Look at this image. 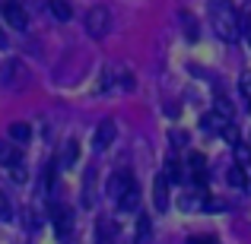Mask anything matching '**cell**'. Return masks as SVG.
Here are the masks:
<instances>
[{"instance_id":"obj_20","label":"cell","mask_w":251,"mask_h":244,"mask_svg":"<svg viewBox=\"0 0 251 244\" xmlns=\"http://www.w3.org/2000/svg\"><path fill=\"white\" fill-rule=\"evenodd\" d=\"M239 19H242V35H248V38H251V0L239 10Z\"/></svg>"},{"instance_id":"obj_7","label":"cell","mask_w":251,"mask_h":244,"mask_svg":"<svg viewBox=\"0 0 251 244\" xmlns=\"http://www.w3.org/2000/svg\"><path fill=\"white\" fill-rule=\"evenodd\" d=\"M115 133H118L115 121H102L96 127V140H92V146H96V149H108L111 143H115Z\"/></svg>"},{"instance_id":"obj_29","label":"cell","mask_w":251,"mask_h":244,"mask_svg":"<svg viewBox=\"0 0 251 244\" xmlns=\"http://www.w3.org/2000/svg\"><path fill=\"white\" fill-rule=\"evenodd\" d=\"M6 44H10V42H6V32H3V25H0V51H3Z\"/></svg>"},{"instance_id":"obj_22","label":"cell","mask_w":251,"mask_h":244,"mask_svg":"<svg viewBox=\"0 0 251 244\" xmlns=\"http://www.w3.org/2000/svg\"><path fill=\"white\" fill-rule=\"evenodd\" d=\"M235 162H239V165H248L251 162V149L245 146V143H235Z\"/></svg>"},{"instance_id":"obj_25","label":"cell","mask_w":251,"mask_h":244,"mask_svg":"<svg viewBox=\"0 0 251 244\" xmlns=\"http://www.w3.org/2000/svg\"><path fill=\"white\" fill-rule=\"evenodd\" d=\"M223 136H226L229 143H239V130H235V124H232V121H229L226 127H223Z\"/></svg>"},{"instance_id":"obj_15","label":"cell","mask_w":251,"mask_h":244,"mask_svg":"<svg viewBox=\"0 0 251 244\" xmlns=\"http://www.w3.org/2000/svg\"><path fill=\"white\" fill-rule=\"evenodd\" d=\"M166 177H169V184H181L184 171H181V165H178L175 159H169V162H166Z\"/></svg>"},{"instance_id":"obj_14","label":"cell","mask_w":251,"mask_h":244,"mask_svg":"<svg viewBox=\"0 0 251 244\" xmlns=\"http://www.w3.org/2000/svg\"><path fill=\"white\" fill-rule=\"evenodd\" d=\"M29 136H32L29 124H23V121H13V124H10V140H16V143H25Z\"/></svg>"},{"instance_id":"obj_24","label":"cell","mask_w":251,"mask_h":244,"mask_svg":"<svg viewBox=\"0 0 251 244\" xmlns=\"http://www.w3.org/2000/svg\"><path fill=\"white\" fill-rule=\"evenodd\" d=\"M239 89H242V95H245L248 105H251V73H245V76L239 80Z\"/></svg>"},{"instance_id":"obj_9","label":"cell","mask_w":251,"mask_h":244,"mask_svg":"<svg viewBox=\"0 0 251 244\" xmlns=\"http://www.w3.org/2000/svg\"><path fill=\"white\" fill-rule=\"evenodd\" d=\"M226 124H229V117H223L220 111H210V114L201 117V127L210 130V133H223V127H226Z\"/></svg>"},{"instance_id":"obj_4","label":"cell","mask_w":251,"mask_h":244,"mask_svg":"<svg viewBox=\"0 0 251 244\" xmlns=\"http://www.w3.org/2000/svg\"><path fill=\"white\" fill-rule=\"evenodd\" d=\"M51 222H54V232L61 238H67L70 228H74V209L67 206H51Z\"/></svg>"},{"instance_id":"obj_10","label":"cell","mask_w":251,"mask_h":244,"mask_svg":"<svg viewBox=\"0 0 251 244\" xmlns=\"http://www.w3.org/2000/svg\"><path fill=\"white\" fill-rule=\"evenodd\" d=\"M137 203H140V187H137V181H134L121 197H118V206H121L124 213H130V209H137Z\"/></svg>"},{"instance_id":"obj_5","label":"cell","mask_w":251,"mask_h":244,"mask_svg":"<svg viewBox=\"0 0 251 244\" xmlns=\"http://www.w3.org/2000/svg\"><path fill=\"white\" fill-rule=\"evenodd\" d=\"M130 184H134V175H130L127 168H118L115 175L108 177V197H115V200H118V197H121Z\"/></svg>"},{"instance_id":"obj_3","label":"cell","mask_w":251,"mask_h":244,"mask_svg":"<svg viewBox=\"0 0 251 244\" xmlns=\"http://www.w3.org/2000/svg\"><path fill=\"white\" fill-rule=\"evenodd\" d=\"M0 10H3V19L13 25V29L23 32L25 25H29V13H25V6L19 3V0H3V6H0Z\"/></svg>"},{"instance_id":"obj_21","label":"cell","mask_w":251,"mask_h":244,"mask_svg":"<svg viewBox=\"0 0 251 244\" xmlns=\"http://www.w3.org/2000/svg\"><path fill=\"white\" fill-rule=\"evenodd\" d=\"M19 70H23V67H19V61H10V64H6L3 70H0V76H3V83H16Z\"/></svg>"},{"instance_id":"obj_6","label":"cell","mask_w":251,"mask_h":244,"mask_svg":"<svg viewBox=\"0 0 251 244\" xmlns=\"http://www.w3.org/2000/svg\"><path fill=\"white\" fill-rule=\"evenodd\" d=\"M188 165H191V181H194L197 187H203V184L210 181V171H207V159H203L201 153H191Z\"/></svg>"},{"instance_id":"obj_1","label":"cell","mask_w":251,"mask_h":244,"mask_svg":"<svg viewBox=\"0 0 251 244\" xmlns=\"http://www.w3.org/2000/svg\"><path fill=\"white\" fill-rule=\"evenodd\" d=\"M210 25L223 42H239L242 38V19L232 0H210Z\"/></svg>"},{"instance_id":"obj_28","label":"cell","mask_w":251,"mask_h":244,"mask_svg":"<svg viewBox=\"0 0 251 244\" xmlns=\"http://www.w3.org/2000/svg\"><path fill=\"white\" fill-rule=\"evenodd\" d=\"M13 216V209H10V203L3 200V197H0V219H10Z\"/></svg>"},{"instance_id":"obj_2","label":"cell","mask_w":251,"mask_h":244,"mask_svg":"<svg viewBox=\"0 0 251 244\" xmlns=\"http://www.w3.org/2000/svg\"><path fill=\"white\" fill-rule=\"evenodd\" d=\"M83 22H86V32H89L92 38H105L111 32V13L105 10V6H92Z\"/></svg>"},{"instance_id":"obj_19","label":"cell","mask_w":251,"mask_h":244,"mask_svg":"<svg viewBox=\"0 0 251 244\" xmlns=\"http://www.w3.org/2000/svg\"><path fill=\"white\" fill-rule=\"evenodd\" d=\"M181 25H184V35H188L191 42H194V38H197V22H194V16H191L188 10L181 13Z\"/></svg>"},{"instance_id":"obj_23","label":"cell","mask_w":251,"mask_h":244,"mask_svg":"<svg viewBox=\"0 0 251 244\" xmlns=\"http://www.w3.org/2000/svg\"><path fill=\"white\" fill-rule=\"evenodd\" d=\"M216 111H220L223 117H229V121H232V105H229V102H226V98H223V95L216 98Z\"/></svg>"},{"instance_id":"obj_16","label":"cell","mask_w":251,"mask_h":244,"mask_svg":"<svg viewBox=\"0 0 251 244\" xmlns=\"http://www.w3.org/2000/svg\"><path fill=\"white\" fill-rule=\"evenodd\" d=\"M226 181L232 184V187H245V168H242V165H232L229 175H226Z\"/></svg>"},{"instance_id":"obj_17","label":"cell","mask_w":251,"mask_h":244,"mask_svg":"<svg viewBox=\"0 0 251 244\" xmlns=\"http://www.w3.org/2000/svg\"><path fill=\"white\" fill-rule=\"evenodd\" d=\"M96 244H115V228L102 222V225L96 228Z\"/></svg>"},{"instance_id":"obj_27","label":"cell","mask_w":251,"mask_h":244,"mask_svg":"<svg viewBox=\"0 0 251 244\" xmlns=\"http://www.w3.org/2000/svg\"><path fill=\"white\" fill-rule=\"evenodd\" d=\"M147 238H150V219L140 216V241H147Z\"/></svg>"},{"instance_id":"obj_13","label":"cell","mask_w":251,"mask_h":244,"mask_svg":"<svg viewBox=\"0 0 251 244\" xmlns=\"http://www.w3.org/2000/svg\"><path fill=\"white\" fill-rule=\"evenodd\" d=\"M48 10H51V16H54V19H61V22H67V19L74 16V10H70V3H67V0H51V3H48Z\"/></svg>"},{"instance_id":"obj_8","label":"cell","mask_w":251,"mask_h":244,"mask_svg":"<svg viewBox=\"0 0 251 244\" xmlns=\"http://www.w3.org/2000/svg\"><path fill=\"white\" fill-rule=\"evenodd\" d=\"M153 203H156V209H169V177L166 175H156V181H153Z\"/></svg>"},{"instance_id":"obj_18","label":"cell","mask_w":251,"mask_h":244,"mask_svg":"<svg viewBox=\"0 0 251 244\" xmlns=\"http://www.w3.org/2000/svg\"><path fill=\"white\" fill-rule=\"evenodd\" d=\"M74 162H76V140H67L61 153V165H74Z\"/></svg>"},{"instance_id":"obj_26","label":"cell","mask_w":251,"mask_h":244,"mask_svg":"<svg viewBox=\"0 0 251 244\" xmlns=\"http://www.w3.org/2000/svg\"><path fill=\"white\" fill-rule=\"evenodd\" d=\"M188 244H216V238H210V235H194V238H188Z\"/></svg>"},{"instance_id":"obj_11","label":"cell","mask_w":251,"mask_h":244,"mask_svg":"<svg viewBox=\"0 0 251 244\" xmlns=\"http://www.w3.org/2000/svg\"><path fill=\"white\" fill-rule=\"evenodd\" d=\"M23 162V155H19V149L13 146V143H0V165L3 168H13V165Z\"/></svg>"},{"instance_id":"obj_12","label":"cell","mask_w":251,"mask_h":244,"mask_svg":"<svg viewBox=\"0 0 251 244\" xmlns=\"http://www.w3.org/2000/svg\"><path fill=\"white\" fill-rule=\"evenodd\" d=\"M96 203V168H86V187H83V206Z\"/></svg>"}]
</instances>
